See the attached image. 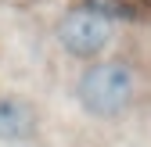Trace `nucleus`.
Masks as SVG:
<instances>
[{"label": "nucleus", "instance_id": "1", "mask_svg": "<svg viewBox=\"0 0 151 147\" xmlns=\"http://www.w3.org/2000/svg\"><path fill=\"white\" fill-rule=\"evenodd\" d=\"M133 72L122 61H101L90 65L79 76V104L97 118H115L122 115L133 101Z\"/></svg>", "mask_w": 151, "mask_h": 147}, {"label": "nucleus", "instance_id": "2", "mask_svg": "<svg viewBox=\"0 0 151 147\" xmlns=\"http://www.w3.org/2000/svg\"><path fill=\"white\" fill-rule=\"evenodd\" d=\"M58 40L68 54H76V58H97V54L111 43V22L108 14L97 11L93 4L86 7H76L61 18L58 25Z\"/></svg>", "mask_w": 151, "mask_h": 147}, {"label": "nucleus", "instance_id": "3", "mask_svg": "<svg viewBox=\"0 0 151 147\" xmlns=\"http://www.w3.org/2000/svg\"><path fill=\"white\" fill-rule=\"evenodd\" d=\"M36 129V115L25 101L18 97H0V140L7 143H22Z\"/></svg>", "mask_w": 151, "mask_h": 147}]
</instances>
